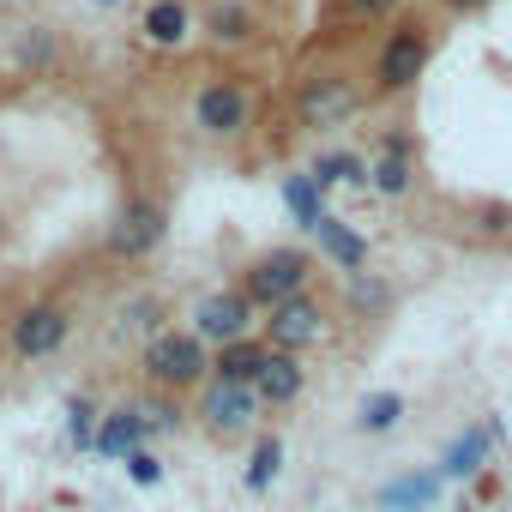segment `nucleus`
<instances>
[{
	"label": "nucleus",
	"mask_w": 512,
	"mask_h": 512,
	"mask_svg": "<svg viewBox=\"0 0 512 512\" xmlns=\"http://www.w3.org/2000/svg\"><path fill=\"white\" fill-rule=\"evenodd\" d=\"M350 296H356L362 308H380V302H386V290H380V284H368L362 272H356V284H350Z\"/></svg>",
	"instance_id": "nucleus-27"
},
{
	"label": "nucleus",
	"mask_w": 512,
	"mask_h": 512,
	"mask_svg": "<svg viewBox=\"0 0 512 512\" xmlns=\"http://www.w3.org/2000/svg\"><path fill=\"white\" fill-rule=\"evenodd\" d=\"M320 193H326V187H320L314 175H290V181H284V205L296 211V223H302V229H320V223H326Z\"/></svg>",
	"instance_id": "nucleus-18"
},
{
	"label": "nucleus",
	"mask_w": 512,
	"mask_h": 512,
	"mask_svg": "<svg viewBox=\"0 0 512 512\" xmlns=\"http://www.w3.org/2000/svg\"><path fill=\"white\" fill-rule=\"evenodd\" d=\"M127 476H133L139 488H157V482H163V464H157V452H133V458H127Z\"/></svg>",
	"instance_id": "nucleus-25"
},
{
	"label": "nucleus",
	"mask_w": 512,
	"mask_h": 512,
	"mask_svg": "<svg viewBox=\"0 0 512 512\" xmlns=\"http://www.w3.org/2000/svg\"><path fill=\"white\" fill-rule=\"evenodd\" d=\"M314 235H320V247H326V253H332V260H338V266H344V272H350V278H356V272H362V266H368V241H362V235H356V229H350V223H338V217H332V211H326V223H320V229H314Z\"/></svg>",
	"instance_id": "nucleus-15"
},
{
	"label": "nucleus",
	"mask_w": 512,
	"mask_h": 512,
	"mask_svg": "<svg viewBox=\"0 0 512 512\" xmlns=\"http://www.w3.org/2000/svg\"><path fill=\"white\" fill-rule=\"evenodd\" d=\"M440 470H416V476H398V482H386V494H380V506L386 512H416V506H434L440 500Z\"/></svg>",
	"instance_id": "nucleus-14"
},
{
	"label": "nucleus",
	"mask_w": 512,
	"mask_h": 512,
	"mask_svg": "<svg viewBox=\"0 0 512 512\" xmlns=\"http://www.w3.org/2000/svg\"><path fill=\"white\" fill-rule=\"evenodd\" d=\"M253 392H260L266 404H296V392H302V362H296L290 350H272L266 368H260V380H253Z\"/></svg>",
	"instance_id": "nucleus-13"
},
{
	"label": "nucleus",
	"mask_w": 512,
	"mask_h": 512,
	"mask_svg": "<svg viewBox=\"0 0 512 512\" xmlns=\"http://www.w3.org/2000/svg\"><path fill=\"white\" fill-rule=\"evenodd\" d=\"M380 193H410V181H416V157H410V139H386V151H380V163H374V175H368Z\"/></svg>",
	"instance_id": "nucleus-16"
},
{
	"label": "nucleus",
	"mask_w": 512,
	"mask_h": 512,
	"mask_svg": "<svg viewBox=\"0 0 512 512\" xmlns=\"http://www.w3.org/2000/svg\"><path fill=\"white\" fill-rule=\"evenodd\" d=\"M350 7H356V13H368V19H380V13H392V7H398V0H350Z\"/></svg>",
	"instance_id": "nucleus-28"
},
{
	"label": "nucleus",
	"mask_w": 512,
	"mask_h": 512,
	"mask_svg": "<svg viewBox=\"0 0 512 512\" xmlns=\"http://www.w3.org/2000/svg\"><path fill=\"white\" fill-rule=\"evenodd\" d=\"M247 326H253V302H247L241 290H217V296H205V302L193 308V332H199L205 344H217V350L241 344Z\"/></svg>",
	"instance_id": "nucleus-5"
},
{
	"label": "nucleus",
	"mask_w": 512,
	"mask_h": 512,
	"mask_svg": "<svg viewBox=\"0 0 512 512\" xmlns=\"http://www.w3.org/2000/svg\"><path fill=\"white\" fill-rule=\"evenodd\" d=\"M61 344H67V314H61V308L37 302V308H25V314L13 320V350H19V356H55Z\"/></svg>",
	"instance_id": "nucleus-10"
},
{
	"label": "nucleus",
	"mask_w": 512,
	"mask_h": 512,
	"mask_svg": "<svg viewBox=\"0 0 512 512\" xmlns=\"http://www.w3.org/2000/svg\"><path fill=\"white\" fill-rule=\"evenodd\" d=\"M139 416H145V428H157V434H163V428H175V422H181V416H175V410H169V404H163V398H151V404H145V410H139Z\"/></svg>",
	"instance_id": "nucleus-26"
},
{
	"label": "nucleus",
	"mask_w": 512,
	"mask_h": 512,
	"mask_svg": "<svg viewBox=\"0 0 512 512\" xmlns=\"http://www.w3.org/2000/svg\"><path fill=\"white\" fill-rule=\"evenodd\" d=\"M260 392L253 386H235V380H211L205 386V404H199V416H205V428L211 434H241L253 416H260Z\"/></svg>",
	"instance_id": "nucleus-6"
},
{
	"label": "nucleus",
	"mask_w": 512,
	"mask_h": 512,
	"mask_svg": "<svg viewBox=\"0 0 512 512\" xmlns=\"http://www.w3.org/2000/svg\"><path fill=\"white\" fill-rule=\"evenodd\" d=\"M211 37H217V43H241V37H247V13H241V7H217V13H211Z\"/></svg>",
	"instance_id": "nucleus-24"
},
{
	"label": "nucleus",
	"mask_w": 512,
	"mask_h": 512,
	"mask_svg": "<svg viewBox=\"0 0 512 512\" xmlns=\"http://www.w3.org/2000/svg\"><path fill=\"white\" fill-rule=\"evenodd\" d=\"M193 121H199L211 139H235V133L247 127V91H241V85H229V79L205 85V91L193 97Z\"/></svg>",
	"instance_id": "nucleus-7"
},
{
	"label": "nucleus",
	"mask_w": 512,
	"mask_h": 512,
	"mask_svg": "<svg viewBox=\"0 0 512 512\" xmlns=\"http://www.w3.org/2000/svg\"><path fill=\"white\" fill-rule=\"evenodd\" d=\"M266 356H272L266 344H247V338H241V344L217 350V368H211V374H217V380H235V386H253V380H260V368H266Z\"/></svg>",
	"instance_id": "nucleus-17"
},
{
	"label": "nucleus",
	"mask_w": 512,
	"mask_h": 512,
	"mask_svg": "<svg viewBox=\"0 0 512 512\" xmlns=\"http://www.w3.org/2000/svg\"><path fill=\"white\" fill-rule=\"evenodd\" d=\"M145 37L163 43V49H175L187 37V7H181V0H151V7H145Z\"/></svg>",
	"instance_id": "nucleus-19"
},
{
	"label": "nucleus",
	"mask_w": 512,
	"mask_h": 512,
	"mask_svg": "<svg viewBox=\"0 0 512 512\" xmlns=\"http://www.w3.org/2000/svg\"><path fill=\"white\" fill-rule=\"evenodd\" d=\"M145 416L139 410H115V416H103V428H97V452L103 458H133V452H145Z\"/></svg>",
	"instance_id": "nucleus-12"
},
{
	"label": "nucleus",
	"mask_w": 512,
	"mask_h": 512,
	"mask_svg": "<svg viewBox=\"0 0 512 512\" xmlns=\"http://www.w3.org/2000/svg\"><path fill=\"white\" fill-rule=\"evenodd\" d=\"M398 416H404V398L398 392H374V398H362L356 428L362 434H386V428H398Z\"/></svg>",
	"instance_id": "nucleus-22"
},
{
	"label": "nucleus",
	"mask_w": 512,
	"mask_h": 512,
	"mask_svg": "<svg viewBox=\"0 0 512 512\" xmlns=\"http://www.w3.org/2000/svg\"><path fill=\"white\" fill-rule=\"evenodd\" d=\"M97 428H103L97 410H91L85 398H73V410H67V440H73V446H97Z\"/></svg>",
	"instance_id": "nucleus-23"
},
{
	"label": "nucleus",
	"mask_w": 512,
	"mask_h": 512,
	"mask_svg": "<svg viewBox=\"0 0 512 512\" xmlns=\"http://www.w3.org/2000/svg\"><path fill=\"white\" fill-rule=\"evenodd\" d=\"M266 332H272V350H308L320 332H326V314H320V302L314 296H296V302H284V308H272V320H266Z\"/></svg>",
	"instance_id": "nucleus-9"
},
{
	"label": "nucleus",
	"mask_w": 512,
	"mask_h": 512,
	"mask_svg": "<svg viewBox=\"0 0 512 512\" xmlns=\"http://www.w3.org/2000/svg\"><path fill=\"white\" fill-rule=\"evenodd\" d=\"M157 241H163V211L151 199H133L109 229V253H121V260H145Z\"/></svg>",
	"instance_id": "nucleus-8"
},
{
	"label": "nucleus",
	"mask_w": 512,
	"mask_h": 512,
	"mask_svg": "<svg viewBox=\"0 0 512 512\" xmlns=\"http://www.w3.org/2000/svg\"><path fill=\"white\" fill-rule=\"evenodd\" d=\"M241 296H247L253 308H284V302L308 296V253H296V247H272V253H260V260L247 266Z\"/></svg>",
	"instance_id": "nucleus-2"
},
{
	"label": "nucleus",
	"mask_w": 512,
	"mask_h": 512,
	"mask_svg": "<svg viewBox=\"0 0 512 512\" xmlns=\"http://www.w3.org/2000/svg\"><path fill=\"white\" fill-rule=\"evenodd\" d=\"M308 175H314L320 187H338V181H344V187H362V181H368L374 169H368V163H362L356 151H326V157H320V163H314Z\"/></svg>",
	"instance_id": "nucleus-20"
},
{
	"label": "nucleus",
	"mask_w": 512,
	"mask_h": 512,
	"mask_svg": "<svg viewBox=\"0 0 512 512\" xmlns=\"http://www.w3.org/2000/svg\"><path fill=\"white\" fill-rule=\"evenodd\" d=\"M356 109H362V91H356L344 73H314V79L296 91V115H302V127H344Z\"/></svg>",
	"instance_id": "nucleus-3"
},
{
	"label": "nucleus",
	"mask_w": 512,
	"mask_h": 512,
	"mask_svg": "<svg viewBox=\"0 0 512 512\" xmlns=\"http://www.w3.org/2000/svg\"><path fill=\"white\" fill-rule=\"evenodd\" d=\"M488 446H494V428H488V422L464 428V434L440 452V476H446V482H476L482 464H488Z\"/></svg>",
	"instance_id": "nucleus-11"
},
{
	"label": "nucleus",
	"mask_w": 512,
	"mask_h": 512,
	"mask_svg": "<svg viewBox=\"0 0 512 512\" xmlns=\"http://www.w3.org/2000/svg\"><path fill=\"white\" fill-rule=\"evenodd\" d=\"M278 470H284V440L266 434L260 446H253V458H247V488H253V494H266V488L278 482Z\"/></svg>",
	"instance_id": "nucleus-21"
},
{
	"label": "nucleus",
	"mask_w": 512,
	"mask_h": 512,
	"mask_svg": "<svg viewBox=\"0 0 512 512\" xmlns=\"http://www.w3.org/2000/svg\"><path fill=\"white\" fill-rule=\"evenodd\" d=\"M211 368H217V362L205 356V338H199V332H157L151 350H145V374H151V386H163V392L199 386Z\"/></svg>",
	"instance_id": "nucleus-1"
},
{
	"label": "nucleus",
	"mask_w": 512,
	"mask_h": 512,
	"mask_svg": "<svg viewBox=\"0 0 512 512\" xmlns=\"http://www.w3.org/2000/svg\"><path fill=\"white\" fill-rule=\"evenodd\" d=\"M452 7H476V0H452Z\"/></svg>",
	"instance_id": "nucleus-29"
},
{
	"label": "nucleus",
	"mask_w": 512,
	"mask_h": 512,
	"mask_svg": "<svg viewBox=\"0 0 512 512\" xmlns=\"http://www.w3.org/2000/svg\"><path fill=\"white\" fill-rule=\"evenodd\" d=\"M428 67V37L422 25H398L386 43H380V61H374V85L380 91H410Z\"/></svg>",
	"instance_id": "nucleus-4"
}]
</instances>
